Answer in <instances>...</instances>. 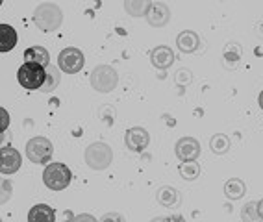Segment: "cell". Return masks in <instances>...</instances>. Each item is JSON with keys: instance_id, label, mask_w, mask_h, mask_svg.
Masks as SVG:
<instances>
[{"instance_id": "obj_32", "label": "cell", "mask_w": 263, "mask_h": 222, "mask_svg": "<svg viewBox=\"0 0 263 222\" xmlns=\"http://www.w3.org/2000/svg\"><path fill=\"white\" fill-rule=\"evenodd\" d=\"M63 222H72V220H63Z\"/></svg>"}, {"instance_id": "obj_8", "label": "cell", "mask_w": 263, "mask_h": 222, "mask_svg": "<svg viewBox=\"0 0 263 222\" xmlns=\"http://www.w3.org/2000/svg\"><path fill=\"white\" fill-rule=\"evenodd\" d=\"M174 154L182 163L185 161H195L200 156V143L195 137H182L174 145Z\"/></svg>"}, {"instance_id": "obj_26", "label": "cell", "mask_w": 263, "mask_h": 222, "mask_svg": "<svg viewBox=\"0 0 263 222\" xmlns=\"http://www.w3.org/2000/svg\"><path fill=\"white\" fill-rule=\"evenodd\" d=\"M72 222H100V220H97L89 213H80V215H76V217L72 218Z\"/></svg>"}, {"instance_id": "obj_6", "label": "cell", "mask_w": 263, "mask_h": 222, "mask_svg": "<svg viewBox=\"0 0 263 222\" xmlns=\"http://www.w3.org/2000/svg\"><path fill=\"white\" fill-rule=\"evenodd\" d=\"M52 154H54V145L47 137H32L26 143V157L35 165L50 163Z\"/></svg>"}, {"instance_id": "obj_30", "label": "cell", "mask_w": 263, "mask_h": 222, "mask_svg": "<svg viewBox=\"0 0 263 222\" xmlns=\"http://www.w3.org/2000/svg\"><path fill=\"white\" fill-rule=\"evenodd\" d=\"M258 102H259V108L263 109V91L259 93V96H258Z\"/></svg>"}, {"instance_id": "obj_13", "label": "cell", "mask_w": 263, "mask_h": 222, "mask_svg": "<svg viewBox=\"0 0 263 222\" xmlns=\"http://www.w3.org/2000/svg\"><path fill=\"white\" fill-rule=\"evenodd\" d=\"M151 62L156 69H160V71H165V69H169L171 65L174 63V52L171 50L169 47H156L154 50L151 52Z\"/></svg>"}, {"instance_id": "obj_15", "label": "cell", "mask_w": 263, "mask_h": 222, "mask_svg": "<svg viewBox=\"0 0 263 222\" xmlns=\"http://www.w3.org/2000/svg\"><path fill=\"white\" fill-rule=\"evenodd\" d=\"M24 63H35V65H50V54L45 47H30L24 50Z\"/></svg>"}, {"instance_id": "obj_16", "label": "cell", "mask_w": 263, "mask_h": 222, "mask_svg": "<svg viewBox=\"0 0 263 222\" xmlns=\"http://www.w3.org/2000/svg\"><path fill=\"white\" fill-rule=\"evenodd\" d=\"M156 200L160 206L163 208H174V206H178L180 202V193L174 187H169V185H163L160 189L156 191Z\"/></svg>"}, {"instance_id": "obj_10", "label": "cell", "mask_w": 263, "mask_h": 222, "mask_svg": "<svg viewBox=\"0 0 263 222\" xmlns=\"http://www.w3.org/2000/svg\"><path fill=\"white\" fill-rule=\"evenodd\" d=\"M124 143H126L128 150L143 152L148 147V143H151V135H148V132L141 126L130 128L126 132V135H124Z\"/></svg>"}, {"instance_id": "obj_21", "label": "cell", "mask_w": 263, "mask_h": 222, "mask_svg": "<svg viewBox=\"0 0 263 222\" xmlns=\"http://www.w3.org/2000/svg\"><path fill=\"white\" fill-rule=\"evenodd\" d=\"M61 82V74H60V69H56L54 65H48L47 67V82H45V85L41 87L43 93H50V91H54L60 85Z\"/></svg>"}, {"instance_id": "obj_18", "label": "cell", "mask_w": 263, "mask_h": 222, "mask_svg": "<svg viewBox=\"0 0 263 222\" xmlns=\"http://www.w3.org/2000/svg\"><path fill=\"white\" fill-rule=\"evenodd\" d=\"M245 193H247V185H245V181L239 180V178H230V180L224 184V194L228 200L243 198Z\"/></svg>"}, {"instance_id": "obj_7", "label": "cell", "mask_w": 263, "mask_h": 222, "mask_svg": "<svg viewBox=\"0 0 263 222\" xmlns=\"http://www.w3.org/2000/svg\"><path fill=\"white\" fill-rule=\"evenodd\" d=\"M84 65H85V57L80 48L67 47L58 56V69L61 72H65V74H76V72H80L84 69Z\"/></svg>"}, {"instance_id": "obj_28", "label": "cell", "mask_w": 263, "mask_h": 222, "mask_svg": "<svg viewBox=\"0 0 263 222\" xmlns=\"http://www.w3.org/2000/svg\"><path fill=\"white\" fill-rule=\"evenodd\" d=\"M163 222H185L182 215H173V217H163Z\"/></svg>"}, {"instance_id": "obj_23", "label": "cell", "mask_w": 263, "mask_h": 222, "mask_svg": "<svg viewBox=\"0 0 263 222\" xmlns=\"http://www.w3.org/2000/svg\"><path fill=\"white\" fill-rule=\"evenodd\" d=\"M241 220L243 222H263L258 213V202H247L241 208Z\"/></svg>"}, {"instance_id": "obj_1", "label": "cell", "mask_w": 263, "mask_h": 222, "mask_svg": "<svg viewBox=\"0 0 263 222\" xmlns=\"http://www.w3.org/2000/svg\"><path fill=\"white\" fill-rule=\"evenodd\" d=\"M63 23V11L54 2H43L33 11V24L41 32H54Z\"/></svg>"}, {"instance_id": "obj_27", "label": "cell", "mask_w": 263, "mask_h": 222, "mask_svg": "<svg viewBox=\"0 0 263 222\" xmlns=\"http://www.w3.org/2000/svg\"><path fill=\"white\" fill-rule=\"evenodd\" d=\"M0 113H2V132L8 130V124H10V113H8V109H0Z\"/></svg>"}, {"instance_id": "obj_4", "label": "cell", "mask_w": 263, "mask_h": 222, "mask_svg": "<svg viewBox=\"0 0 263 222\" xmlns=\"http://www.w3.org/2000/svg\"><path fill=\"white\" fill-rule=\"evenodd\" d=\"M17 80L28 91H41L47 82V67L35 65V63H23L17 71Z\"/></svg>"}, {"instance_id": "obj_20", "label": "cell", "mask_w": 263, "mask_h": 222, "mask_svg": "<svg viewBox=\"0 0 263 222\" xmlns=\"http://www.w3.org/2000/svg\"><path fill=\"white\" fill-rule=\"evenodd\" d=\"M210 148H212L213 154L222 156V154H226V152L232 148V143H230V139L226 137L224 133H215V135L210 139Z\"/></svg>"}, {"instance_id": "obj_31", "label": "cell", "mask_w": 263, "mask_h": 222, "mask_svg": "<svg viewBox=\"0 0 263 222\" xmlns=\"http://www.w3.org/2000/svg\"><path fill=\"white\" fill-rule=\"evenodd\" d=\"M151 222H163V217H156V218H152Z\"/></svg>"}, {"instance_id": "obj_12", "label": "cell", "mask_w": 263, "mask_h": 222, "mask_svg": "<svg viewBox=\"0 0 263 222\" xmlns=\"http://www.w3.org/2000/svg\"><path fill=\"white\" fill-rule=\"evenodd\" d=\"M176 47H178V50L183 54L197 52L198 47H200V37H198V33L193 32V30H183V32L178 33V37H176Z\"/></svg>"}, {"instance_id": "obj_24", "label": "cell", "mask_w": 263, "mask_h": 222, "mask_svg": "<svg viewBox=\"0 0 263 222\" xmlns=\"http://www.w3.org/2000/svg\"><path fill=\"white\" fill-rule=\"evenodd\" d=\"M100 222H126V218L122 217L121 213H106L102 218H100Z\"/></svg>"}, {"instance_id": "obj_14", "label": "cell", "mask_w": 263, "mask_h": 222, "mask_svg": "<svg viewBox=\"0 0 263 222\" xmlns=\"http://www.w3.org/2000/svg\"><path fill=\"white\" fill-rule=\"evenodd\" d=\"M28 222H56V211L47 204H37L28 211Z\"/></svg>"}, {"instance_id": "obj_19", "label": "cell", "mask_w": 263, "mask_h": 222, "mask_svg": "<svg viewBox=\"0 0 263 222\" xmlns=\"http://www.w3.org/2000/svg\"><path fill=\"white\" fill-rule=\"evenodd\" d=\"M151 8H152L151 0H126L124 2V10L132 17H146Z\"/></svg>"}, {"instance_id": "obj_11", "label": "cell", "mask_w": 263, "mask_h": 222, "mask_svg": "<svg viewBox=\"0 0 263 222\" xmlns=\"http://www.w3.org/2000/svg\"><path fill=\"white\" fill-rule=\"evenodd\" d=\"M146 21L154 28H161V26H165L171 21V10L165 4H161V2H156V4L152 2V8L146 13Z\"/></svg>"}, {"instance_id": "obj_25", "label": "cell", "mask_w": 263, "mask_h": 222, "mask_svg": "<svg viewBox=\"0 0 263 222\" xmlns=\"http://www.w3.org/2000/svg\"><path fill=\"white\" fill-rule=\"evenodd\" d=\"M11 191H13V185L10 180H2V202H8Z\"/></svg>"}, {"instance_id": "obj_9", "label": "cell", "mask_w": 263, "mask_h": 222, "mask_svg": "<svg viewBox=\"0 0 263 222\" xmlns=\"http://www.w3.org/2000/svg\"><path fill=\"white\" fill-rule=\"evenodd\" d=\"M23 165V157L19 150L13 147H2L0 150V172L2 174H15Z\"/></svg>"}, {"instance_id": "obj_2", "label": "cell", "mask_w": 263, "mask_h": 222, "mask_svg": "<svg viewBox=\"0 0 263 222\" xmlns=\"http://www.w3.org/2000/svg\"><path fill=\"white\" fill-rule=\"evenodd\" d=\"M72 181V172L65 163H48L43 170V184L50 191H63Z\"/></svg>"}, {"instance_id": "obj_3", "label": "cell", "mask_w": 263, "mask_h": 222, "mask_svg": "<svg viewBox=\"0 0 263 222\" xmlns=\"http://www.w3.org/2000/svg\"><path fill=\"white\" fill-rule=\"evenodd\" d=\"M85 165L93 170H106L113 163V150L102 141L91 143L84 152Z\"/></svg>"}, {"instance_id": "obj_29", "label": "cell", "mask_w": 263, "mask_h": 222, "mask_svg": "<svg viewBox=\"0 0 263 222\" xmlns=\"http://www.w3.org/2000/svg\"><path fill=\"white\" fill-rule=\"evenodd\" d=\"M258 213H259V217L263 218V198L258 202Z\"/></svg>"}, {"instance_id": "obj_22", "label": "cell", "mask_w": 263, "mask_h": 222, "mask_svg": "<svg viewBox=\"0 0 263 222\" xmlns=\"http://www.w3.org/2000/svg\"><path fill=\"white\" fill-rule=\"evenodd\" d=\"M180 176H182L183 180L187 181H193L197 180L198 176H200V165H198L197 161H185V163H182L178 169Z\"/></svg>"}, {"instance_id": "obj_17", "label": "cell", "mask_w": 263, "mask_h": 222, "mask_svg": "<svg viewBox=\"0 0 263 222\" xmlns=\"http://www.w3.org/2000/svg\"><path fill=\"white\" fill-rule=\"evenodd\" d=\"M17 47V32L10 24H0V52H10Z\"/></svg>"}, {"instance_id": "obj_5", "label": "cell", "mask_w": 263, "mask_h": 222, "mask_svg": "<svg viewBox=\"0 0 263 222\" xmlns=\"http://www.w3.org/2000/svg\"><path fill=\"white\" fill-rule=\"evenodd\" d=\"M119 84V74L111 65H99L91 72V87L97 93H111Z\"/></svg>"}]
</instances>
